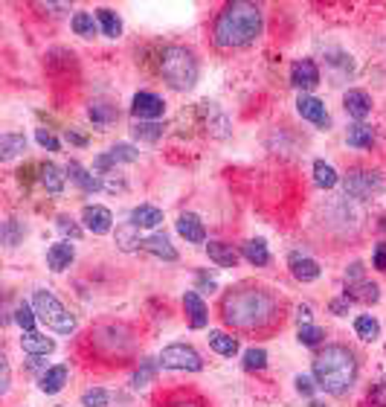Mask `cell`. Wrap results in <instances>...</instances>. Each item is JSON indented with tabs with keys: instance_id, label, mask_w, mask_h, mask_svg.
Here are the masks:
<instances>
[{
	"instance_id": "obj_22",
	"label": "cell",
	"mask_w": 386,
	"mask_h": 407,
	"mask_svg": "<svg viewBox=\"0 0 386 407\" xmlns=\"http://www.w3.org/2000/svg\"><path fill=\"white\" fill-rule=\"evenodd\" d=\"M291 273L299 279V283H314L319 279V265L311 259V256H302V254H291Z\"/></svg>"
},
{
	"instance_id": "obj_8",
	"label": "cell",
	"mask_w": 386,
	"mask_h": 407,
	"mask_svg": "<svg viewBox=\"0 0 386 407\" xmlns=\"http://www.w3.org/2000/svg\"><path fill=\"white\" fill-rule=\"evenodd\" d=\"M131 114H134L137 122H154V119H160L166 114V105H163V99H160L157 93L140 90L134 97V102H131Z\"/></svg>"
},
{
	"instance_id": "obj_34",
	"label": "cell",
	"mask_w": 386,
	"mask_h": 407,
	"mask_svg": "<svg viewBox=\"0 0 386 407\" xmlns=\"http://www.w3.org/2000/svg\"><path fill=\"white\" fill-rule=\"evenodd\" d=\"M355 332H358V337L360 340H377L380 337V323L375 320V318H369V315H360L358 320H355Z\"/></svg>"
},
{
	"instance_id": "obj_49",
	"label": "cell",
	"mask_w": 386,
	"mask_h": 407,
	"mask_svg": "<svg viewBox=\"0 0 386 407\" xmlns=\"http://www.w3.org/2000/svg\"><path fill=\"white\" fill-rule=\"evenodd\" d=\"M372 262H375V268H377V271H386V242H380V244L375 247Z\"/></svg>"
},
{
	"instance_id": "obj_54",
	"label": "cell",
	"mask_w": 386,
	"mask_h": 407,
	"mask_svg": "<svg viewBox=\"0 0 386 407\" xmlns=\"http://www.w3.org/2000/svg\"><path fill=\"white\" fill-rule=\"evenodd\" d=\"M297 311H299V320H302V323H308V320H311V308H308V305H299Z\"/></svg>"
},
{
	"instance_id": "obj_52",
	"label": "cell",
	"mask_w": 386,
	"mask_h": 407,
	"mask_svg": "<svg viewBox=\"0 0 386 407\" xmlns=\"http://www.w3.org/2000/svg\"><path fill=\"white\" fill-rule=\"evenodd\" d=\"M67 140L76 143V146H87V137H84V134H76L73 129H67Z\"/></svg>"
},
{
	"instance_id": "obj_27",
	"label": "cell",
	"mask_w": 386,
	"mask_h": 407,
	"mask_svg": "<svg viewBox=\"0 0 386 407\" xmlns=\"http://www.w3.org/2000/svg\"><path fill=\"white\" fill-rule=\"evenodd\" d=\"M209 347L224 358H233V355H238V337H233L227 332H209Z\"/></svg>"
},
{
	"instance_id": "obj_35",
	"label": "cell",
	"mask_w": 386,
	"mask_h": 407,
	"mask_svg": "<svg viewBox=\"0 0 386 407\" xmlns=\"http://www.w3.org/2000/svg\"><path fill=\"white\" fill-rule=\"evenodd\" d=\"M35 320H38L35 308H32L29 303H18V308H15V323H18L23 332H35Z\"/></svg>"
},
{
	"instance_id": "obj_38",
	"label": "cell",
	"mask_w": 386,
	"mask_h": 407,
	"mask_svg": "<svg viewBox=\"0 0 386 407\" xmlns=\"http://www.w3.org/2000/svg\"><path fill=\"white\" fill-rule=\"evenodd\" d=\"M160 134H163V125H160V122H137L134 125V137L137 140L154 143V140H160Z\"/></svg>"
},
{
	"instance_id": "obj_20",
	"label": "cell",
	"mask_w": 386,
	"mask_h": 407,
	"mask_svg": "<svg viewBox=\"0 0 386 407\" xmlns=\"http://www.w3.org/2000/svg\"><path fill=\"white\" fill-rule=\"evenodd\" d=\"M206 254H209V259H212L218 268H236V265H238L236 247L227 244V242H209V244H206Z\"/></svg>"
},
{
	"instance_id": "obj_11",
	"label": "cell",
	"mask_w": 386,
	"mask_h": 407,
	"mask_svg": "<svg viewBox=\"0 0 386 407\" xmlns=\"http://www.w3.org/2000/svg\"><path fill=\"white\" fill-rule=\"evenodd\" d=\"M291 85L299 90H314L319 85V67L314 65L311 58H302L291 67Z\"/></svg>"
},
{
	"instance_id": "obj_17",
	"label": "cell",
	"mask_w": 386,
	"mask_h": 407,
	"mask_svg": "<svg viewBox=\"0 0 386 407\" xmlns=\"http://www.w3.org/2000/svg\"><path fill=\"white\" fill-rule=\"evenodd\" d=\"M343 105H346L348 116H355V119H366L372 114V99L366 90H346Z\"/></svg>"
},
{
	"instance_id": "obj_46",
	"label": "cell",
	"mask_w": 386,
	"mask_h": 407,
	"mask_svg": "<svg viewBox=\"0 0 386 407\" xmlns=\"http://www.w3.org/2000/svg\"><path fill=\"white\" fill-rule=\"evenodd\" d=\"M102 186H105L108 192H116V190L122 192V190H125V180H122V178H116V172H108V175H105V180H102Z\"/></svg>"
},
{
	"instance_id": "obj_26",
	"label": "cell",
	"mask_w": 386,
	"mask_h": 407,
	"mask_svg": "<svg viewBox=\"0 0 386 407\" xmlns=\"http://www.w3.org/2000/svg\"><path fill=\"white\" fill-rule=\"evenodd\" d=\"M244 259H247L250 265H255V268H265V265L270 262V250H268L265 239H250V242L244 244Z\"/></svg>"
},
{
	"instance_id": "obj_44",
	"label": "cell",
	"mask_w": 386,
	"mask_h": 407,
	"mask_svg": "<svg viewBox=\"0 0 386 407\" xmlns=\"http://www.w3.org/2000/svg\"><path fill=\"white\" fill-rule=\"evenodd\" d=\"M58 230H61L64 236H70L73 242L82 236V227L73 222V218H67V215H58Z\"/></svg>"
},
{
	"instance_id": "obj_15",
	"label": "cell",
	"mask_w": 386,
	"mask_h": 407,
	"mask_svg": "<svg viewBox=\"0 0 386 407\" xmlns=\"http://www.w3.org/2000/svg\"><path fill=\"white\" fill-rule=\"evenodd\" d=\"M73 259H76V247H73L70 242H58V244H53V247L47 250V265H50V271H55V273L67 271V268L73 265Z\"/></svg>"
},
{
	"instance_id": "obj_31",
	"label": "cell",
	"mask_w": 386,
	"mask_h": 407,
	"mask_svg": "<svg viewBox=\"0 0 386 407\" xmlns=\"http://www.w3.org/2000/svg\"><path fill=\"white\" fill-rule=\"evenodd\" d=\"M140 227L134 224V222H128V224H122V227H116V244L122 247V250H137L140 247V233H137Z\"/></svg>"
},
{
	"instance_id": "obj_45",
	"label": "cell",
	"mask_w": 386,
	"mask_h": 407,
	"mask_svg": "<svg viewBox=\"0 0 386 407\" xmlns=\"http://www.w3.org/2000/svg\"><path fill=\"white\" fill-rule=\"evenodd\" d=\"M35 140H38V146H41V148H47V151H58V148H61V143H58L50 131H44V129H38V131H35Z\"/></svg>"
},
{
	"instance_id": "obj_24",
	"label": "cell",
	"mask_w": 386,
	"mask_h": 407,
	"mask_svg": "<svg viewBox=\"0 0 386 407\" xmlns=\"http://www.w3.org/2000/svg\"><path fill=\"white\" fill-rule=\"evenodd\" d=\"M346 297L355 300V303H377L380 300V288L375 283H366V279H360V283H348L346 286Z\"/></svg>"
},
{
	"instance_id": "obj_12",
	"label": "cell",
	"mask_w": 386,
	"mask_h": 407,
	"mask_svg": "<svg viewBox=\"0 0 386 407\" xmlns=\"http://www.w3.org/2000/svg\"><path fill=\"white\" fill-rule=\"evenodd\" d=\"M140 250H145V254H151V256L166 259V262H175V259H177V250H175V244L169 242V236H166V233L145 236V239L140 242Z\"/></svg>"
},
{
	"instance_id": "obj_23",
	"label": "cell",
	"mask_w": 386,
	"mask_h": 407,
	"mask_svg": "<svg viewBox=\"0 0 386 407\" xmlns=\"http://www.w3.org/2000/svg\"><path fill=\"white\" fill-rule=\"evenodd\" d=\"M21 349L23 352H29V355H50L53 349H55V340L53 337H47V335H38V332H26L23 337H21Z\"/></svg>"
},
{
	"instance_id": "obj_56",
	"label": "cell",
	"mask_w": 386,
	"mask_h": 407,
	"mask_svg": "<svg viewBox=\"0 0 386 407\" xmlns=\"http://www.w3.org/2000/svg\"><path fill=\"white\" fill-rule=\"evenodd\" d=\"M311 407H326V404H316V401H314V404H311Z\"/></svg>"
},
{
	"instance_id": "obj_2",
	"label": "cell",
	"mask_w": 386,
	"mask_h": 407,
	"mask_svg": "<svg viewBox=\"0 0 386 407\" xmlns=\"http://www.w3.org/2000/svg\"><path fill=\"white\" fill-rule=\"evenodd\" d=\"M262 36V9L247 0H236L221 9L212 26V41L221 50L247 47Z\"/></svg>"
},
{
	"instance_id": "obj_33",
	"label": "cell",
	"mask_w": 386,
	"mask_h": 407,
	"mask_svg": "<svg viewBox=\"0 0 386 407\" xmlns=\"http://www.w3.org/2000/svg\"><path fill=\"white\" fill-rule=\"evenodd\" d=\"M96 21H99L102 33H105L108 38H119V36H122V21H119L111 9H99V12H96Z\"/></svg>"
},
{
	"instance_id": "obj_55",
	"label": "cell",
	"mask_w": 386,
	"mask_h": 407,
	"mask_svg": "<svg viewBox=\"0 0 386 407\" xmlns=\"http://www.w3.org/2000/svg\"><path fill=\"white\" fill-rule=\"evenodd\" d=\"M201 286H204V288H215V279L206 276V273H201Z\"/></svg>"
},
{
	"instance_id": "obj_14",
	"label": "cell",
	"mask_w": 386,
	"mask_h": 407,
	"mask_svg": "<svg viewBox=\"0 0 386 407\" xmlns=\"http://www.w3.org/2000/svg\"><path fill=\"white\" fill-rule=\"evenodd\" d=\"M183 308H186V315H189V326L192 329H206L209 315H206V305H204V300H201L198 291H186L183 294Z\"/></svg>"
},
{
	"instance_id": "obj_21",
	"label": "cell",
	"mask_w": 386,
	"mask_h": 407,
	"mask_svg": "<svg viewBox=\"0 0 386 407\" xmlns=\"http://www.w3.org/2000/svg\"><path fill=\"white\" fill-rule=\"evenodd\" d=\"M87 116H90V122L96 125V129H108L111 122L119 119V111H116L111 102H105V99H96V102H90Z\"/></svg>"
},
{
	"instance_id": "obj_5",
	"label": "cell",
	"mask_w": 386,
	"mask_h": 407,
	"mask_svg": "<svg viewBox=\"0 0 386 407\" xmlns=\"http://www.w3.org/2000/svg\"><path fill=\"white\" fill-rule=\"evenodd\" d=\"M32 308H35L38 320L47 329H53L55 335H73L76 332V318L64 308V303L53 291H44V288L35 291V297H32Z\"/></svg>"
},
{
	"instance_id": "obj_41",
	"label": "cell",
	"mask_w": 386,
	"mask_h": 407,
	"mask_svg": "<svg viewBox=\"0 0 386 407\" xmlns=\"http://www.w3.org/2000/svg\"><path fill=\"white\" fill-rule=\"evenodd\" d=\"M21 239H23V227L15 222V218H9V222L4 224V242H6L9 247H15Z\"/></svg>"
},
{
	"instance_id": "obj_51",
	"label": "cell",
	"mask_w": 386,
	"mask_h": 407,
	"mask_svg": "<svg viewBox=\"0 0 386 407\" xmlns=\"http://www.w3.org/2000/svg\"><path fill=\"white\" fill-rule=\"evenodd\" d=\"M348 303H351V300H348V297H343V300H334V303H331L329 308L334 311V315H340V318H343L346 311H348Z\"/></svg>"
},
{
	"instance_id": "obj_36",
	"label": "cell",
	"mask_w": 386,
	"mask_h": 407,
	"mask_svg": "<svg viewBox=\"0 0 386 407\" xmlns=\"http://www.w3.org/2000/svg\"><path fill=\"white\" fill-rule=\"evenodd\" d=\"M297 337H299V343H302V347H319V343L326 340V329H319V326H311V323H302Z\"/></svg>"
},
{
	"instance_id": "obj_30",
	"label": "cell",
	"mask_w": 386,
	"mask_h": 407,
	"mask_svg": "<svg viewBox=\"0 0 386 407\" xmlns=\"http://www.w3.org/2000/svg\"><path fill=\"white\" fill-rule=\"evenodd\" d=\"M70 23H73V33L82 36V38H93L96 29H99V21H96L90 12H76Z\"/></svg>"
},
{
	"instance_id": "obj_16",
	"label": "cell",
	"mask_w": 386,
	"mask_h": 407,
	"mask_svg": "<svg viewBox=\"0 0 386 407\" xmlns=\"http://www.w3.org/2000/svg\"><path fill=\"white\" fill-rule=\"evenodd\" d=\"M177 233H180L186 242H192V244H204V242H206L204 222H201L195 212H183V215L177 218Z\"/></svg>"
},
{
	"instance_id": "obj_25",
	"label": "cell",
	"mask_w": 386,
	"mask_h": 407,
	"mask_svg": "<svg viewBox=\"0 0 386 407\" xmlns=\"http://www.w3.org/2000/svg\"><path fill=\"white\" fill-rule=\"evenodd\" d=\"M131 222L137 227H160L163 224V210H157L151 204H140L134 212H131Z\"/></svg>"
},
{
	"instance_id": "obj_48",
	"label": "cell",
	"mask_w": 386,
	"mask_h": 407,
	"mask_svg": "<svg viewBox=\"0 0 386 407\" xmlns=\"http://www.w3.org/2000/svg\"><path fill=\"white\" fill-rule=\"evenodd\" d=\"M369 401H372L375 407H386V381H380V384L375 387V393H369Z\"/></svg>"
},
{
	"instance_id": "obj_19",
	"label": "cell",
	"mask_w": 386,
	"mask_h": 407,
	"mask_svg": "<svg viewBox=\"0 0 386 407\" xmlns=\"http://www.w3.org/2000/svg\"><path fill=\"white\" fill-rule=\"evenodd\" d=\"M67 175H70V180L79 186L82 192H99L102 190V180L96 178V175H90L82 163H76V161H70L67 163Z\"/></svg>"
},
{
	"instance_id": "obj_37",
	"label": "cell",
	"mask_w": 386,
	"mask_h": 407,
	"mask_svg": "<svg viewBox=\"0 0 386 407\" xmlns=\"http://www.w3.org/2000/svg\"><path fill=\"white\" fill-rule=\"evenodd\" d=\"M108 154H111L114 163H134V161H140V151L134 146H128V143H116Z\"/></svg>"
},
{
	"instance_id": "obj_40",
	"label": "cell",
	"mask_w": 386,
	"mask_h": 407,
	"mask_svg": "<svg viewBox=\"0 0 386 407\" xmlns=\"http://www.w3.org/2000/svg\"><path fill=\"white\" fill-rule=\"evenodd\" d=\"M265 367H268V352L265 349H255L253 347V349L244 352V369L253 372V369H265Z\"/></svg>"
},
{
	"instance_id": "obj_53",
	"label": "cell",
	"mask_w": 386,
	"mask_h": 407,
	"mask_svg": "<svg viewBox=\"0 0 386 407\" xmlns=\"http://www.w3.org/2000/svg\"><path fill=\"white\" fill-rule=\"evenodd\" d=\"M0 361H4V384H0V390L9 393V364H6V358H0Z\"/></svg>"
},
{
	"instance_id": "obj_1",
	"label": "cell",
	"mask_w": 386,
	"mask_h": 407,
	"mask_svg": "<svg viewBox=\"0 0 386 407\" xmlns=\"http://www.w3.org/2000/svg\"><path fill=\"white\" fill-rule=\"evenodd\" d=\"M221 318L236 332H268L282 323V300L253 283H241L221 297Z\"/></svg>"
},
{
	"instance_id": "obj_4",
	"label": "cell",
	"mask_w": 386,
	"mask_h": 407,
	"mask_svg": "<svg viewBox=\"0 0 386 407\" xmlns=\"http://www.w3.org/2000/svg\"><path fill=\"white\" fill-rule=\"evenodd\" d=\"M160 73L175 90H192L198 82V58L186 47H166L160 53Z\"/></svg>"
},
{
	"instance_id": "obj_29",
	"label": "cell",
	"mask_w": 386,
	"mask_h": 407,
	"mask_svg": "<svg viewBox=\"0 0 386 407\" xmlns=\"http://www.w3.org/2000/svg\"><path fill=\"white\" fill-rule=\"evenodd\" d=\"M314 180H316L319 190H334L340 178H337V172H334L331 163H326V161H314Z\"/></svg>"
},
{
	"instance_id": "obj_18",
	"label": "cell",
	"mask_w": 386,
	"mask_h": 407,
	"mask_svg": "<svg viewBox=\"0 0 386 407\" xmlns=\"http://www.w3.org/2000/svg\"><path fill=\"white\" fill-rule=\"evenodd\" d=\"M38 180H41V186H44L50 195H61L67 175H64L55 163H41V166H38Z\"/></svg>"
},
{
	"instance_id": "obj_42",
	"label": "cell",
	"mask_w": 386,
	"mask_h": 407,
	"mask_svg": "<svg viewBox=\"0 0 386 407\" xmlns=\"http://www.w3.org/2000/svg\"><path fill=\"white\" fill-rule=\"evenodd\" d=\"M154 372H157V367H154V361H143V367L137 369V375H134V387L140 390V387H145L151 379H154Z\"/></svg>"
},
{
	"instance_id": "obj_57",
	"label": "cell",
	"mask_w": 386,
	"mask_h": 407,
	"mask_svg": "<svg viewBox=\"0 0 386 407\" xmlns=\"http://www.w3.org/2000/svg\"><path fill=\"white\" fill-rule=\"evenodd\" d=\"M58 407H64V404H58Z\"/></svg>"
},
{
	"instance_id": "obj_47",
	"label": "cell",
	"mask_w": 386,
	"mask_h": 407,
	"mask_svg": "<svg viewBox=\"0 0 386 407\" xmlns=\"http://www.w3.org/2000/svg\"><path fill=\"white\" fill-rule=\"evenodd\" d=\"M297 390H299L302 396H314V393H316V384H314V379H308V375H297Z\"/></svg>"
},
{
	"instance_id": "obj_9",
	"label": "cell",
	"mask_w": 386,
	"mask_h": 407,
	"mask_svg": "<svg viewBox=\"0 0 386 407\" xmlns=\"http://www.w3.org/2000/svg\"><path fill=\"white\" fill-rule=\"evenodd\" d=\"M82 222H84V227H87L93 236H105V233H111V227H114V215H111L108 207L87 204V207L82 210Z\"/></svg>"
},
{
	"instance_id": "obj_7",
	"label": "cell",
	"mask_w": 386,
	"mask_h": 407,
	"mask_svg": "<svg viewBox=\"0 0 386 407\" xmlns=\"http://www.w3.org/2000/svg\"><path fill=\"white\" fill-rule=\"evenodd\" d=\"M383 190V178L377 172H369V169H351L346 175V195L351 198H372L375 192Z\"/></svg>"
},
{
	"instance_id": "obj_6",
	"label": "cell",
	"mask_w": 386,
	"mask_h": 407,
	"mask_svg": "<svg viewBox=\"0 0 386 407\" xmlns=\"http://www.w3.org/2000/svg\"><path fill=\"white\" fill-rule=\"evenodd\" d=\"M160 364L166 369H177V372H201L204 369V358L192 347H186V343H172V347H166L160 352Z\"/></svg>"
},
{
	"instance_id": "obj_28",
	"label": "cell",
	"mask_w": 386,
	"mask_h": 407,
	"mask_svg": "<svg viewBox=\"0 0 386 407\" xmlns=\"http://www.w3.org/2000/svg\"><path fill=\"white\" fill-rule=\"evenodd\" d=\"M372 143H375L372 125L358 122V125H351V129H348V146L351 148H372Z\"/></svg>"
},
{
	"instance_id": "obj_13",
	"label": "cell",
	"mask_w": 386,
	"mask_h": 407,
	"mask_svg": "<svg viewBox=\"0 0 386 407\" xmlns=\"http://www.w3.org/2000/svg\"><path fill=\"white\" fill-rule=\"evenodd\" d=\"M67 379H70V367H67V364H58V367L44 369V375L38 379V387H41V393H47V396H55V393L64 390Z\"/></svg>"
},
{
	"instance_id": "obj_32",
	"label": "cell",
	"mask_w": 386,
	"mask_h": 407,
	"mask_svg": "<svg viewBox=\"0 0 386 407\" xmlns=\"http://www.w3.org/2000/svg\"><path fill=\"white\" fill-rule=\"evenodd\" d=\"M26 148V137L23 134H4L0 137V158L4 161H12L15 154H21Z\"/></svg>"
},
{
	"instance_id": "obj_3",
	"label": "cell",
	"mask_w": 386,
	"mask_h": 407,
	"mask_svg": "<svg viewBox=\"0 0 386 407\" xmlns=\"http://www.w3.org/2000/svg\"><path fill=\"white\" fill-rule=\"evenodd\" d=\"M314 381L319 390L331 396H343L358 381V355L343 343H329V347L314 358Z\"/></svg>"
},
{
	"instance_id": "obj_39",
	"label": "cell",
	"mask_w": 386,
	"mask_h": 407,
	"mask_svg": "<svg viewBox=\"0 0 386 407\" xmlns=\"http://www.w3.org/2000/svg\"><path fill=\"white\" fill-rule=\"evenodd\" d=\"M82 404H84V407H108V404H111V393L102 390V387H93V390H87V393L82 396Z\"/></svg>"
},
{
	"instance_id": "obj_43",
	"label": "cell",
	"mask_w": 386,
	"mask_h": 407,
	"mask_svg": "<svg viewBox=\"0 0 386 407\" xmlns=\"http://www.w3.org/2000/svg\"><path fill=\"white\" fill-rule=\"evenodd\" d=\"M160 407H204V401L195 396H175V398L160 401Z\"/></svg>"
},
{
	"instance_id": "obj_50",
	"label": "cell",
	"mask_w": 386,
	"mask_h": 407,
	"mask_svg": "<svg viewBox=\"0 0 386 407\" xmlns=\"http://www.w3.org/2000/svg\"><path fill=\"white\" fill-rule=\"evenodd\" d=\"M360 279H363V265L355 262V265L346 271V286H348V283H360Z\"/></svg>"
},
{
	"instance_id": "obj_10",
	"label": "cell",
	"mask_w": 386,
	"mask_h": 407,
	"mask_svg": "<svg viewBox=\"0 0 386 407\" xmlns=\"http://www.w3.org/2000/svg\"><path fill=\"white\" fill-rule=\"evenodd\" d=\"M297 111H299L302 119L314 122L316 129H329V125H331V116H329V111H326V102L316 99V97H305V93H302V97L297 99Z\"/></svg>"
}]
</instances>
